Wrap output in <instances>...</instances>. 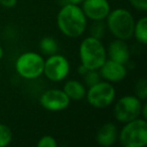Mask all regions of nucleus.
<instances>
[{
  "label": "nucleus",
  "mask_w": 147,
  "mask_h": 147,
  "mask_svg": "<svg viewBox=\"0 0 147 147\" xmlns=\"http://www.w3.org/2000/svg\"><path fill=\"white\" fill-rule=\"evenodd\" d=\"M133 36L141 45H145L147 43V17L143 16L135 21Z\"/></svg>",
  "instance_id": "obj_15"
},
{
  "label": "nucleus",
  "mask_w": 147,
  "mask_h": 147,
  "mask_svg": "<svg viewBox=\"0 0 147 147\" xmlns=\"http://www.w3.org/2000/svg\"><path fill=\"white\" fill-rule=\"evenodd\" d=\"M37 146L38 147H57V141L55 140V137L51 136V135H45V136H42L38 140Z\"/></svg>",
  "instance_id": "obj_21"
},
{
  "label": "nucleus",
  "mask_w": 147,
  "mask_h": 147,
  "mask_svg": "<svg viewBox=\"0 0 147 147\" xmlns=\"http://www.w3.org/2000/svg\"><path fill=\"white\" fill-rule=\"evenodd\" d=\"M63 91L71 101H81L86 97L87 88L78 80H69L63 85Z\"/></svg>",
  "instance_id": "obj_14"
},
{
  "label": "nucleus",
  "mask_w": 147,
  "mask_h": 147,
  "mask_svg": "<svg viewBox=\"0 0 147 147\" xmlns=\"http://www.w3.org/2000/svg\"><path fill=\"white\" fill-rule=\"evenodd\" d=\"M3 55H4V51H3V47H1V45H0V61L2 59Z\"/></svg>",
  "instance_id": "obj_27"
},
{
  "label": "nucleus",
  "mask_w": 147,
  "mask_h": 147,
  "mask_svg": "<svg viewBox=\"0 0 147 147\" xmlns=\"http://www.w3.org/2000/svg\"><path fill=\"white\" fill-rule=\"evenodd\" d=\"M81 63L88 69H99L107 59V49L101 39L88 36L79 47Z\"/></svg>",
  "instance_id": "obj_3"
},
{
  "label": "nucleus",
  "mask_w": 147,
  "mask_h": 147,
  "mask_svg": "<svg viewBox=\"0 0 147 147\" xmlns=\"http://www.w3.org/2000/svg\"><path fill=\"white\" fill-rule=\"evenodd\" d=\"M146 109H147V104L144 103V104H142V108H141V115H142L143 119H146V117H147Z\"/></svg>",
  "instance_id": "obj_25"
},
{
  "label": "nucleus",
  "mask_w": 147,
  "mask_h": 147,
  "mask_svg": "<svg viewBox=\"0 0 147 147\" xmlns=\"http://www.w3.org/2000/svg\"><path fill=\"white\" fill-rule=\"evenodd\" d=\"M118 129L112 122L104 123L98 129L96 134V142L103 147H110L118 140Z\"/></svg>",
  "instance_id": "obj_13"
},
{
  "label": "nucleus",
  "mask_w": 147,
  "mask_h": 147,
  "mask_svg": "<svg viewBox=\"0 0 147 147\" xmlns=\"http://www.w3.org/2000/svg\"><path fill=\"white\" fill-rule=\"evenodd\" d=\"M89 31H90V36L102 39L104 37L105 31H106V23L104 22V20L93 21Z\"/></svg>",
  "instance_id": "obj_17"
},
{
  "label": "nucleus",
  "mask_w": 147,
  "mask_h": 147,
  "mask_svg": "<svg viewBox=\"0 0 147 147\" xmlns=\"http://www.w3.org/2000/svg\"><path fill=\"white\" fill-rule=\"evenodd\" d=\"M118 140L124 147H144L147 144V122L141 117L124 123L118 132Z\"/></svg>",
  "instance_id": "obj_4"
},
{
  "label": "nucleus",
  "mask_w": 147,
  "mask_h": 147,
  "mask_svg": "<svg viewBox=\"0 0 147 147\" xmlns=\"http://www.w3.org/2000/svg\"><path fill=\"white\" fill-rule=\"evenodd\" d=\"M12 141V131L7 125L0 124V147H5Z\"/></svg>",
  "instance_id": "obj_18"
},
{
  "label": "nucleus",
  "mask_w": 147,
  "mask_h": 147,
  "mask_svg": "<svg viewBox=\"0 0 147 147\" xmlns=\"http://www.w3.org/2000/svg\"><path fill=\"white\" fill-rule=\"evenodd\" d=\"M67 3H71V4H74V5H81L84 0H67Z\"/></svg>",
  "instance_id": "obj_26"
},
{
  "label": "nucleus",
  "mask_w": 147,
  "mask_h": 147,
  "mask_svg": "<svg viewBox=\"0 0 147 147\" xmlns=\"http://www.w3.org/2000/svg\"><path fill=\"white\" fill-rule=\"evenodd\" d=\"M83 79H84V85L89 88V87L100 82L102 78L100 76L99 69H89L83 76Z\"/></svg>",
  "instance_id": "obj_19"
},
{
  "label": "nucleus",
  "mask_w": 147,
  "mask_h": 147,
  "mask_svg": "<svg viewBox=\"0 0 147 147\" xmlns=\"http://www.w3.org/2000/svg\"><path fill=\"white\" fill-rule=\"evenodd\" d=\"M105 20L106 27L115 38L128 40L133 36L135 19L129 10L125 8L111 10Z\"/></svg>",
  "instance_id": "obj_2"
},
{
  "label": "nucleus",
  "mask_w": 147,
  "mask_h": 147,
  "mask_svg": "<svg viewBox=\"0 0 147 147\" xmlns=\"http://www.w3.org/2000/svg\"><path fill=\"white\" fill-rule=\"evenodd\" d=\"M17 0H0V4H2L6 8H12L16 5Z\"/></svg>",
  "instance_id": "obj_23"
},
{
  "label": "nucleus",
  "mask_w": 147,
  "mask_h": 147,
  "mask_svg": "<svg viewBox=\"0 0 147 147\" xmlns=\"http://www.w3.org/2000/svg\"><path fill=\"white\" fill-rule=\"evenodd\" d=\"M85 98L94 108L105 109L114 103L116 98V89L113 84L101 80L99 83L89 87Z\"/></svg>",
  "instance_id": "obj_6"
},
{
  "label": "nucleus",
  "mask_w": 147,
  "mask_h": 147,
  "mask_svg": "<svg viewBox=\"0 0 147 147\" xmlns=\"http://www.w3.org/2000/svg\"><path fill=\"white\" fill-rule=\"evenodd\" d=\"M81 8L87 19L105 20L111 11V5L108 0H84Z\"/></svg>",
  "instance_id": "obj_10"
},
{
  "label": "nucleus",
  "mask_w": 147,
  "mask_h": 147,
  "mask_svg": "<svg viewBox=\"0 0 147 147\" xmlns=\"http://www.w3.org/2000/svg\"><path fill=\"white\" fill-rule=\"evenodd\" d=\"M71 100L61 89H49L42 93L39 98V104L43 109L51 112L63 111L69 107Z\"/></svg>",
  "instance_id": "obj_9"
},
{
  "label": "nucleus",
  "mask_w": 147,
  "mask_h": 147,
  "mask_svg": "<svg viewBox=\"0 0 147 147\" xmlns=\"http://www.w3.org/2000/svg\"><path fill=\"white\" fill-rule=\"evenodd\" d=\"M71 71V65L65 57L59 53L49 55L45 59L43 74L45 78L51 82H61L67 76Z\"/></svg>",
  "instance_id": "obj_8"
},
{
  "label": "nucleus",
  "mask_w": 147,
  "mask_h": 147,
  "mask_svg": "<svg viewBox=\"0 0 147 147\" xmlns=\"http://www.w3.org/2000/svg\"><path fill=\"white\" fill-rule=\"evenodd\" d=\"M135 96L141 101H145L147 98V81L146 79H139L135 85Z\"/></svg>",
  "instance_id": "obj_20"
},
{
  "label": "nucleus",
  "mask_w": 147,
  "mask_h": 147,
  "mask_svg": "<svg viewBox=\"0 0 147 147\" xmlns=\"http://www.w3.org/2000/svg\"><path fill=\"white\" fill-rule=\"evenodd\" d=\"M101 78L104 81L115 84L123 81L127 77V67L124 63H117L112 59H106L99 69Z\"/></svg>",
  "instance_id": "obj_11"
},
{
  "label": "nucleus",
  "mask_w": 147,
  "mask_h": 147,
  "mask_svg": "<svg viewBox=\"0 0 147 147\" xmlns=\"http://www.w3.org/2000/svg\"><path fill=\"white\" fill-rule=\"evenodd\" d=\"M45 59L34 51H26L17 57L15 69L21 78L25 80H35L43 74Z\"/></svg>",
  "instance_id": "obj_5"
},
{
  "label": "nucleus",
  "mask_w": 147,
  "mask_h": 147,
  "mask_svg": "<svg viewBox=\"0 0 147 147\" xmlns=\"http://www.w3.org/2000/svg\"><path fill=\"white\" fill-rule=\"evenodd\" d=\"M57 24L63 35L71 38H77L85 32L88 22L80 5L67 3L57 13Z\"/></svg>",
  "instance_id": "obj_1"
},
{
  "label": "nucleus",
  "mask_w": 147,
  "mask_h": 147,
  "mask_svg": "<svg viewBox=\"0 0 147 147\" xmlns=\"http://www.w3.org/2000/svg\"><path fill=\"white\" fill-rule=\"evenodd\" d=\"M130 4L138 11H145L147 10V0H129Z\"/></svg>",
  "instance_id": "obj_22"
},
{
  "label": "nucleus",
  "mask_w": 147,
  "mask_h": 147,
  "mask_svg": "<svg viewBox=\"0 0 147 147\" xmlns=\"http://www.w3.org/2000/svg\"><path fill=\"white\" fill-rule=\"evenodd\" d=\"M39 49L43 53L47 55H51L57 53V49H59V45L53 37L45 36L39 41Z\"/></svg>",
  "instance_id": "obj_16"
},
{
  "label": "nucleus",
  "mask_w": 147,
  "mask_h": 147,
  "mask_svg": "<svg viewBox=\"0 0 147 147\" xmlns=\"http://www.w3.org/2000/svg\"><path fill=\"white\" fill-rule=\"evenodd\" d=\"M107 55L112 61L126 65L130 59V49L126 40L115 38L111 41L107 49Z\"/></svg>",
  "instance_id": "obj_12"
},
{
  "label": "nucleus",
  "mask_w": 147,
  "mask_h": 147,
  "mask_svg": "<svg viewBox=\"0 0 147 147\" xmlns=\"http://www.w3.org/2000/svg\"><path fill=\"white\" fill-rule=\"evenodd\" d=\"M88 71H89V69H87V67H85V65H83L82 63H81V65L78 67V69H77V71H78V74L80 75V76H82V77L84 76L85 74H86Z\"/></svg>",
  "instance_id": "obj_24"
},
{
  "label": "nucleus",
  "mask_w": 147,
  "mask_h": 147,
  "mask_svg": "<svg viewBox=\"0 0 147 147\" xmlns=\"http://www.w3.org/2000/svg\"><path fill=\"white\" fill-rule=\"evenodd\" d=\"M142 101L135 95H126L116 101L113 109L114 118L118 122L127 123L141 116Z\"/></svg>",
  "instance_id": "obj_7"
}]
</instances>
